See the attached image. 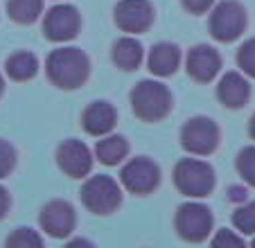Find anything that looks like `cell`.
<instances>
[{"label":"cell","instance_id":"obj_1","mask_svg":"<svg viewBox=\"0 0 255 248\" xmlns=\"http://www.w3.org/2000/svg\"><path fill=\"white\" fill-rule=\"evenodd\" d=\"M45 75L59 91H77L91 77V59L82 48L63 45L48 54Z\"/></svg>","mask_w":255,"mask_h":248},{"label":"cell","instance_id":"obj_2","mask_svg":"<svg viewBox=\"0 0 255 248\" xmlns=\"http://www.w3.org/2000/svg\"><path fill=\"white\" fill-rule=\"evenodd\" d=\"M174 95L163 81L142 79L131 91V111L142 122H160L172 113Z\"/></svg>","mask_w":255,"mask_h":248},{"label":"cell","instance_id":"obj_3","mask_svg":"<svg viewBox=\"0 0 255 248\" xmlns=\"http://www.w3.org/2000/svg\"><path fill=\"white\" fill-rule=\"evenodd\" d=\"M174 187L188 199H206L217 185V174L208 160L199 158H181L172 172Z\"/></svg>","mask_w":255,"mask_h":248},{"label":"cell","instance_id":"obj_4","mask_svg":"<svg viewBox=\"0 0 255 248\" xmlns=\"http://www.w3.org/2000/svg\"><path fill=\"white\" fill-rule=\"evenodd\" d=\"M122 183H118L116 178L106 176V174H97L84 181L79 199L82 205L86 208L91 215L95 217H109L113 212L120 210L122 205Z\"/></svg>","mask_w":255,"mask_h":248},{"label":"cell","instance_id":"obj_5","mask_svg":"<svg viewBox=\"0 0 255 248\" xmlns=\"http://www.w3.org/2000/svg\"><path fill=\"white\" fill-rule=\"evenodd\" d=\"M249 14L240 0H219L210 9L208 32L219 43H233L246 32Z\"/></svg>","mask_w":255,"mask_h":248},{"label":"cell","instance_id":"obj_6","mask_svg":"<svg viewBox=\"0 0 255 248\" xmlns=\"http://www.w3.org/2000/svg\"><path fill=\"white\" fill-rule=\"evenodd\" d=\"M215 228V217L206 203L199 201H188L178 205L174 215V230L183 242L188 244H201L210 237Z\"/></svg>","mask_w":255,"mask_h":248},{"label":"cell","instance_id":"obj_7","mask_svg":"<svg viewBox=\"0 0 255 248\" xmlns=\"http://www.w3.org/2000/svg\"><path fill=\"white\" fill-rule=\"evenodd\" d=\"M163 174H160L158 162L147 156H135L127 160L120 169V183L129 194L135 196H149L160 187Z\"/></svg>","mask_w":255,"mask_h":248},{"label":"cell","instance_id":"obj_8","mask_svg":"<svg viewBox=\"0 0 255 248\" xmlns=\"http://www.w3.org/2000/svg\"><path fill=\"white\" fill-rule=\"evenodd\" d=\"M219 142H222V131L208 115L190 118L181 129V147L192 156H210L219 149Z\"/></svg>","mask_w":255,"mask_h":248},{"label":"cell","instance_id":"obj_9","mask_svg":"<svg viewBox=\"0 0 255 248\" xmlns=\"http://www.w3.org/2000/svg\"><path fill=\"white\" fill-rule=\"evenodd\" d=\"M82 32V16L77 7L59 2L43 14V36L52 43H68Z\"/></svg>","mask_w":255,"mask_h":248},{"label":"cell","instance_id":"obj_10","mask_svg":"<svg viewBox=\"0 0 255 248\" xmlns=\"http://www.w3.org/2000/svg\"><path fill=\"white\" fill-rule=\"evenodd\" d=\"M156 18V9L151 0H120L113 9V20L118 29L125 34L149 32Z\"/></svg>","mask_w":255,"mask_h":248},{"label":"cell","instance_id":"obj_11","mask_svg":"<svg viewBox=\"0 0 255 248\" xmlns=\"http://www.w3.org/2000/svg\"><path fill=\"white\" fill-rule=\"evenodd\" d=\"M39 226L48 237L52 239H68L77 226V212L66 199H52L41 208Z\"/></svg>","mask_w":255,"mask_h":248},{"label":"cell","instance_id":"obj_12","mask_svg":"<svg viewBox=\"0 0 255 248\" xmlns=\"http://www.w3.org/2000/svg\"><path fill=\"white\" fill-rule=\"evenodd\" d=\"M93 158H95V153H91L88 144L77 138L63 140L57 147V151H54V160H57L59 169H61L68 178H75V181L86 178L88 174H91Z\"/></svg>","mask_w":255,"mask_h":248},{"label":"cell","instance_id":"obj_13","mask_svg":"<svg viewBox=\"0 0 255 248\" xmlns=\"http://www.w3.org/2000/svg\"><path fill=\"white\" fill-rule=\"evenodd\" d=\"M222 66H224L222 54L208 43L192 45L188 57H185V70H188L190 79H194L197 84H210V81H215L219 70H222Z\"/></svg>","mask_w":255,"mask_h":248},{"label":"cell","instance_id":"obj_14","mask_svg":"<svg viewBox=\"0 0 255 248\" xmlns=\"http://www.w3.org/2000/svg\"><path fill=\"white\" fill-rule=\"evenodd\" d=\"M217 100L231 111L244 109L251 100V84L244 72L242 70L224 72L222 79L217 81Z\"/></svg>","mask_w":255,"mask_h":248},{"label":"cell","instance_id":"obj_15","mask_svg":"<svg viewBox=\"0 0 255 248\" xmlns=\"http://www.w3.org/2000/svg\"><path fill=\"white\" fill-rule=\"evenodd\" d=\"M118 124V111L111 102L95 100L84 109L82 113V129L93 138H102V135L111 133Z\"/></svg>","mask_w":255,"mask_h":248},{"label":"cell","instance_id":"obj_16","mask_svg":"<svg viewBox=\"0 0 255 248\" xmlns=\"http://www.w3.org/2000/svg\"><path fill=\"white\" fill-rule=\"evenodd\" d=\"M181 68V48L172 41H160L154 43L147 54V70L154 77H172Z\"/></svg>","mask_w":255,"mask_h":248},{"label":"cell","instance_id":"obj_17","mask_svg":"<svg viewBox=\"0 0 255 248\" xmlns=\"http://www.w3.org/2000/svg\"><path fill=\"white\" fill-rule=\"evenodd\" d=\"M111 59L122 72H133L142 66L144 61V48L133 34L118 38L111 48Z\"/></svg>","mask_w":255,"mask_h":248},{"label":"cell","instance_id":"obj_18","mask_svg":"<svg viewBox=\"0 0 255 248\" xmlns=\"http://www.w3.org/2000/svg\"><path fill=\"white\" fill-rule=\"evenodd\" d=\"M129 149H131V144L125 135L106 133L97 140L95 151L93 153H95V158L102 162V165H106V167H116V165H120L122 160H127Z\"/></svg>","mask_w":255,"mask_h":248},{"label":"cell","instance_id":"obj_19","mask_svg":"<svg viewBox=\"0 0 255 248\" xmlns=\"http://www.w3.org/2000/svg\"><path fill=\"white\" fill-rule=\"evenodd\" d=\"M5 72L11 81H29L36 77L39 72V59L34 52H27V50H18V52L9 54L5 61Z\"/></svg>","mask_w":255,"mask_h":248},{"label":"cell","instance_id":"obj_20","mask_svg":"<svg viewBox=\"0 0 255 248\" xmlns=\"http://www.w3.org/2000/svg\"><path fill=\"white\" fill-rule=\"evenodd\" d=\"M43 14V0H7V16L18 25H32Z\"/></svg>","mask_w":255,"mask_h":248},{"label":"cell","instance_id":"obj_21","mask_svg":"<svg viewBox=\"0 0 255 248\" xmlns=\"http://www.w3.org/2000/svg\"><path fill=\"white\" fill-rule=\"evenodd\" d=\"M233 226H235L237 233L242 235H255V201H246V203L237 205L235 212L231 217Z\"/></svg>","mask_w":255,"mask_h":248},{"label":"cell","instance_id":"obj_22","mask_svg":"<svg viewBox=\"0 0 255 248\" xmlns=\"http://www.w3.org/2000/svg\"><path fill=\"white\" fill-rule=\"evenodd\" d=\"M5 246L7 248H43V237L36 230L23 226V228H16L5 239Z\"/></svg>","mask_w":255,"mask_h":248},{"label":"cell","instance_id":"obj_23","mask_svg":"<svg viewBox=\"0 0 255 248\" xmlns=\"http://www.w3.org/2000/svg\"><path fill=\"white\" fill-rule=\"evenodd\" d=\"M235 169L246 185L255 187V144L244 147L235 158Z\"/></svg>","mask_w":255,"mask_h":248},{"label":"cell","instance_id":"obj_24","mask_svg":"<svg viewBox=\"0 0 255 248\" xmlns=\"http://www.w3.org/2000/svg\"><path fill=\"white\" fill-rule=\"evenodd\" d=\"M237 68L244 72L246 77L255 79V36L246 38L237 50Z\"/></svg>","mask_w":255,"mask_h":248},{"label":"cell","instance_id":"obj_25","mask_svg":"<svg viewBox=\"0 0 255 248\" xmlns=\"http://www.w3.org/2000/svg\"><path fill=\"white\" fill-rule=\"evenodd\" d=\"M16 162H18L16 147L9 142V140L0 138V181H2V178H7L11 172H14Z\"/></svg>","mask_w":255,"mask_h":248},{"label":"cell","instance_id":"obj_26","mask_svg":"<svg viewBox=\"0 0 255 248\" xmlns=\"http://www.w3.org/2000/svg\"><path fill=\"white\" fill-rule=\"evenodd\" d=\"M212 248H244L246 242L242 237V233H235L231 228H219L217 235L210 239Z\"/></svg>","mask_w":255,"mask_h":248},{"label":"cell","instance_id":"obj_27","mask_svg":"<svg viewBox=\"0 0 255 248\" xmlns=\"http://www.w3.org/2000/svg\"><path fill=\"white\" fill-rule=\"evenodd\" d=\"M217 0H181V5L188 14H194V16H201V14H208V11L215 7Z\"/></svg>","mask_w":255,"mask_h":248},{"label":"cell","instance_id":"obj_28","mask_svg":"<svg viewBox=\"0 0 255 248\" xmlns=\"http://www.w3.org/2000/svg\"><path fill=\"white\" fill-rule=\"evenodd\" d=\"M228 201H231V203H237V205L246 203V201H249V192H246V187H242V185L228 187Z\"/></svg>","mask_w":255,"mask_h":248},{"label":"cell","instance_id":"obj_29","mask_svg":"<svg viewBox=\"0 0 255 248\" xmlns=\"http://www.w3.org/2000/svg\"><path fill=\"white\" fill-rule=\"evenodd\" d=\"M9 208H11V196H9V192H7L5 187L0 185V221L7 217Z\"/></svg>","mask_w":255,"mask_h":248},{"label":"cell","instance_id":"obj_30","mask_svg":"<svg viewBox=\"0 0 255 248\" xmlns=\"http://www.w3.org/2000/svg\"><path fill=\"white\" fill-rule=\"evenodd\" d=\"M66 246H68V248H72V246H88V248H91L93 242H91V239H70Z\"/></svg>","mask_w":255,"mask_h":248},{"label":"cell","instance_id":"obj_31","mask_svg":"<svg viewBox=\"0 0 255 248\" xmlns=\"http://www.w3.org/2000/svg\"><path fill=\"white\" fill-rule=\"evenodd\" d=\"M249 135L255 140V113L251 115V120H249Z\"/></svg>","mask_w":255,"mask_h":248},{"label":"cell","instance_id":"obj_32","mask_svg":"<svg viewBox=\"0 0 255 248\" xmlns=\"http://www.w3.org/2000/svg\"><path fill=\"white\" fill-rule=\"evenodd\" d=\"M2 93H5V77L0 75V97H2Z\"/></svg>","mask_w":255,"mask_h":248},{"label":"cell","instance_id":"obj_33","mask_svg":"<svg viewBox=\"0 0 255 248\" xmlns=\"http://www.w3.org/2000/svg\"><path fill=\"white\" fill-rule=\"evenodd\" d=\"M251 246H255V235H253V239H251Z\"/></svg>","mask_w":255,"mask_h":248},{"label":"cell","instance_id":"obj_34","mask_svg":"<svg viewBox=\"0 0 255 248\" xmlns=\"http://www.w3.org/2000/svg\"><path fill=\"white\" fill-rule=\"evenodd\" d=\"M59 2H61V0H59Z\"/></svg>","mask_w":255,"mask_h":248}]
</instances>
